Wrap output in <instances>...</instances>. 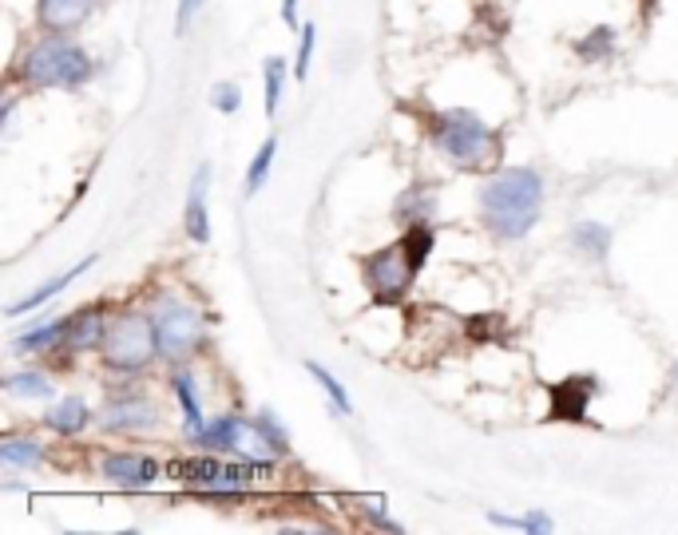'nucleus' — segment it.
I'll use <instances>...</instances> for the list:
<instances>
[{
	"label": "nucleus",
	"instance_id": "obj_1",
	"mask_svg": "<svg viewBox=\"0 0 678 535\" xmlns=\"http://www.w3.org/2000/svg\"><path fill=\"white\" fill-rule=\"evenodd\" d=\"M544 203V179L528 167H508L480 191V214L500 238H524Z\"/></svg>",
	"mask_w": 678,
	"mask_h": 535
},
{
	"label": "nucleus",
	"instance_id": "obj_2",
	"mask_svg": "<svg viewBox=\"0 0 678 535\" xmlns=\"http://www.w3.org/2000/svg\"><path fill=\"white\" fill-rule=\"evenodd\" d=\"M20 76L32 88H80L92 80V56L68 36H44L28 48Z\"/></svg>",
	"mask_w": 678,
	"mask_h": 535
},
{
	"label": "nucleus",
	"instance_id": "obj_3",
	"mask_svg": "<svg viewBox=\"0 0 678 535\" xmlns=\"http://www.w3.org/2000/svg\"><path fill=\"white\" fill-rule=\"evenodd\" d=\"M167 472H171L179 484H187V488H195V492H203V496H215V500H234L242 488H250V484H258V480L270 476V468H266L262 460H254V464H223V460H215V456L171 460Z\"/></svg>",
	"mask_w": 678,
	"mask_h": 535
},
{
	"label": "nucleus",
	"instance_id": "obj_4",
	"mask_svg": "<svg viewBox=\"0 0 678 535\" xmlns=\"http://www.w3.org/2000/svg\"><path fill=\"white\" fill-rule=\"evenodd\" d=\"M437 143L445 147L449 159H456V163L468 167V171L488 167V163L496 159V151H500L496 131H492L484 119H476L472 111H445L441 131H437Z\"/></svg>",
	"mask_w": 678,
	"mask_h": 535
},
{
	"label": "nucleus",
	"instance_id": "obj_5",
	"mask_svg": "<svg viewBox=\"0 0 678 535\" xmlns=\"http://www.w3.org/2000/svg\"><path fill=\"white\" fill-rule=\"evenodd\" d=\"M104 361L112 369H143L155 353H159V337H155V321L139 318V314H123L108 325L104 333Z\"/></svg>",
	"mask_w": 678,
	"mask_h": 535
},
{
	"label": "nucleus",
	"instance_id": "obj_6",
	"mask_svg": "<svg viewBox=\"0 0 678 535\" xmlns=\"http://www.w3.org/2000/svg\"><path fill=\"white\" fill-rule=\"evenodd\" d=\"M155 337H159V353L171 357V361H183L199 349V337H203V318L199 310H191L187 302H175V298H163L155 306Z\"/></svg>",
	"mask_w": 678,
	"mask_h": 535
},
{
	"label": "nucleus",
	"instance_id": "obj_7",
	"mask_svg": "<svg viewBox=\"0 0 678 535\" xmlns=\"http://www.w3.org/2000/svg\"><path fill=\"white\" fill-rule=\"evenodd\" d=\"M413 278H417V270H413V262H409V254H405L401 242L377 250V254L365 262V286H369V294H373L381 306L401 302V298L409 294Z\"/></svg>",
	"mask_w": 678,
	"mask_h": 535
},
{
	"label": "nucleus",
	"instance_id": "obj_8",
	"mask_svg": "<svg viewBox=\"0 0 678 535\" xmlns=\"http://www.w3.org/2000/svg\"><path fill=\"white\" fill-rule=\"evenodd\" d=\"M100 472L115 488H151L159 480V460L139 456V452H112V456H104Z\"/></svg>",
	"mask_w": 678,
	"mask_h": 535
},
{
	"label": "nucleus",
	"instance_id": "obj_9",
	"mask_svg": "<svg viewBox=\"0 0 678 535\" xmlns=\"http://www.w3.org/2000/svg\"><path fill=\"white\" fill-rule=\"evenodd\" d=\"M96 4L100 0H36V16L48 32H72L96 12Z\"/></svg>",
	"mask_w": 678,
	"mask_h": 535
},
{
	"label": "nucleus",
	"instance_id": "obj_10",
	"mask_svg": "<svg viewBox=\"0 0 678 535\" xmlns=\"http://www.w3.org/2000/svg\"><path fill=\"white\" fill-rule=\"evenodd\" d=\"M159 421L155 417V405L143 401V397H127V401H112L100 417V425L108 432H139V428H151Z\"/></svg>",
	"mask_w": 678,
	"mask_h": 535
},
{
	"label": "nucleus",
	"instance_id": "obj_11",
	"mask_svg": "<svg viewBox=\"0 0 678 535\" xmlns=\"http://www.w3.org/2000/svg\"><path fill=\"white\" fill-rule=\"evenodd\" d=\"M595 393V381L591 377H575L552 389V417L556 421H583L587 417V401Z\"/></svg>",
	"mask_w": 678,
	"mask_h": 535
},
{
	"label": "nucleus",
	"instance_id": "obj_12",
	"mask_svg": "<svg viewBox=\"0 0 678 535\" xmlns=\"http://www.w3.org/2000/svg\"><path fill=\"white\" fill-rule=\"evenodd\" d=\"M207 187H211V167L203 163L191 179V195H187V234L191 242H207L211 238V214H207Z\"/></svg>",
	"mask_w": 678,
	"mask_h": 535
},
{
	"label": "nucleus",
	"instance_id": "obj_13",
	"mask_svg": "<svg viewBox=\"0 0 678 535\" xmlns=\"http://www.w3.org/2000/svg\"><path fill=\"white\" fill-rule=\"evenodd\" d=\"M92 262H96V254H92V258H80V262H76L72 270H64L60 278H52V282H44V286H40L36 294H28V298H20V302H12V306H8V318H20V314H32L36 306H44V302H48V298H56L60 290H68V286H72V282H76V278H80V274H84V270H88Z\"/></svg>",
	"mask_w": 678,
	"mask_h": 535
},
{
	"label": "nucleus",
	"instance_id": "obj_14",
	"mask_svg": "<svg viewBox=\"0 0 678 535\" xmlns=\"http://www.w3.org/2000/svg\"><path fill=\"white\" fill-rule=\"evenodd\" d=\"M242 432H246V425L238 417H219L211 428L195 432V444L199 448H215V452H242Z\"/></svg>",
	"mask_w": 678,
	"mask_h": 535
},
{
	"label": "nucleus",
	"instance_id": "obj_15",
	"mask_svg": "<svg viewBox=\"0 0 678 535\" xmlns=\"http://www.w3.org/2000/svg\"><path fill=\"white\" fill-rule=\"evenodd\" d=\"M52 432H60V436H76L80 428H88L92 421V413H88V405L80 401V397H64L60 405H52V413L44 417Z\"/></svg>",
	"mask_w": 678,
	"mask_h": 535
},
{
	"label": "nucleus",
	"instance_id": "obj_16",
	"mask_svg": "<svg viewBox=\"0 0 678 535\" xmlns=\"http://www.w3.org/2000/svg\"><path fill=\"white\" fill-rule=\"evenodd\" d=\"M104 333H108L104 318H100L96 310H88V314H80L76 321H68V337H64V345H68V349H76V353H84V349L104 345Z\"/></svg>",
	"mask_w": 678,
	"mask_h": 535
},
{
	"label": "nucleus",
	"instance_id": "obj_17",
	"mask_svg": "<svg viewBox=\"0 0 678 535\" xmlns=\"http://www.w3.org/2000/svg\"><path fill=\"white\" fill-rule=\"evenodd\" d=\"M64 337H68V321L56 318L48 321V325H40V329L20 333V337H16V349H20V353H44V349H52V345L64 341Z\"/></svg>",
	"mask_w": 678,
	"mask_h": 535
},
{
	"label": "nucleus",
	"instance_id": "obj_18",
	"mask_svg": "<svg viewBox=\"0 0 678 535\" xmlns=\"http://www.w3.org/2000/svg\"><path fill=\"white\" fill-rule=\"evenodd\" d=\"M274 155H278V139H266V143L258 147V155H254L250 171H246V199H254V195L266 187V175H270V163H274Z\"/></svg>",
	"mask_w": 678,
	"mask_h": 535
},
{
	"label": "nucleus",
	"instance_id": "obj_19",
	"mask_svg": "<svg viewBox=\"0 0 678 535\" xmlns=\"http://www.w3.org/2000/svg\"><path fill=\"white\" fill-rule=\"evenodd\" d=\"M40 444L36 440H4L0 444V464L4 468H36L40 464Z\"/></svg>",
	"mask_w": 678,
	"mask_h": 535
},
{
	"label": "nucleus",
	"instance_id": "obj_20",
	"mask_svg": "<svg viewBox=\"0 0 678 535\" xmlns=\"http://www.w3.org/2000/svg\"><path fill=\"white\" fill-rule=\"evenodd\" d=\"M175 397H179V405H183V417H187V432L195 436L199 428H203V409H199V393H195V381L187 377V373H179L175 381Z\"/></svg>",
	"mask_w": 678,
	"mask_h": 535
},
{
	"label": "nucleus",
	"instance_id": "obj_21",
	"mask_svg": "<svg viewBox=\"0 0 678 535\" xmlns=\"http://www.w3.org/2000/svg\"><path fill=\"white\" fill-rule=\"evenodd\" d=\"M306 369H310V377H314V381L322 385V393L330 397L334 413H341V417H345V413H353V405H349V393L341 389V381L334 377V373H330V369H322L318 361H306Z\"/></svg>",
	"mask_w": 678,
	"mask_h": 535
},
{
	"label": "nucleus",
	"instance_id": "obj_22",
	"mask_svg": "<svg viewBox=\"0 0 678 535\" xmlns=\"http://www.w3.org/2000/svg\"><path fill=\"white\" fill-rule=\"evenodd\" d=\"M401 246H405V254H409V262H413V270L421 274V266H425V258L433 254V230L425 226V222H413V230L401 238Z\"/></svg>",
	"mask_w": 678,
	"mask_h": 535
},
{
	"label": "nucleus",
	"instance_id": "obj_23",
	"mask_svg": "<svg viewBox=\"0 0 678 535\" xmlns=\"http://www.w3.org/2000/svg\"><path fill=\"white\" fill-rule=\"evenodd\" d=\"M262 76H266V115H278L282 80H286V60H282V56H270V60L262 64Z\"/></svg>",
	"mask_w": 678,
	"mask_h": 535
},
{
	"label": "nucleus",
	"instance_id": "obj_24",
	"mask_svg": "<svg viewBox=\"0 0 678 535\" xmlns=\"http://www.w3.org/2000/svg\"><path fill=\"white\" fill-rule=\"evenodd\" d=\"M575 246H583L591 258H603L611 246V230L599 222H583V226H575Z\"/></svg>",
	"mask_w": 678,
	"mask_h": 535
},
{
	"label": "nucleus",
	"instance_id": "obj_25",
	"mask_svg": "<svg viewBox=\"0 0 678 535\" xmlns=\"http://www.w3.org/2000/svg\"><path fill=\"white\" fill-rule=\"evenodd\" d=\"M8 389L16 397H52V381L44 373H12L8 377Z\"/></svg>",
	"mask_w": 678,
	"mask_h": 535
},
{
	"label": "nucleus",
	"instance_id": "obj_26",
	"mask_svg": "<svg viewBox=\"0 0 678 535\" xmlns=\"http://www.w3.org/2000/svg\"><path fill=\"white\" fill-rule=\"evenodd\" d=\"M314 40H318V24H302V28H298V68H294V76H298V80H306V76H310Z\"/></svg>",
	"mask_w": 678,
	"mask_h": 535
},
{
	"label": "nucleus",
	"instance_id": "obj_27",
	"mask_svg": "<svg viewBox=\"0 0 678 535\" xmlns=\"http://www.w3.org/2000/svg\"><path fill=\"white\" fill-rule=\"evenodd\" d=\"M254 425H258V432L270 440V448H274V452H290V440H286V432L278 428V421H274V413H270V409H262V413L254 417Z\"/></svg>",
	"mask_w": 678,
	"mask_h": 535
},
{
	"label": "nucleus",
	"instance_id": "obj_28",
	"mask_svg": "<svg viewBox=\"0 0 678 535\" xmlns=\"http://www.w3.org/2000/svg\"><path fill=\"white\" fill-rule=\"evenodd\" d=\"M211 104L219 107V111H238L242 104V92H238V84H215V92H211Z\"/></svg>",
	"mask_w": 678,
	"mask_h": 535
},
{
	"label": "nucleus",
	"instance_id": "obj_29",
	"mask_svg": "<svg viewBox=\"0 0 678 535\" xmlns=\"http://www.w3.org/2000/svg\"><path fill=\"white\" fill-rule=\"evenodd\" d=\"M591 36H595V40H591V44H579V52H583V56H587V60H591V56H595V48H603V52H607V48H611V36H615V32H611V28H595V32H591Z\"/></svg>",
	"mask_w": 678,
	"mask_h": 535
},
{
	"label": "nucleus",
	"instance_id": "obj_30",
	"mask_svg": "<svg viewBox=\"0 0 678 535\" xmlns=\"http://www.w3.org/2000/svg\"><path fill=\"white\" fill-rule=\"evenodd\" d=\"M524 532H532V535L552 532V520H548L544 512H528V516H524Z\"/></svg>",
	"mask_w": 678,
	"mask_h": 535
},
{
	"label": "nucleus",
	"instance_id": "obj_31",
	"mask_svg": "<svg viewBox=\"0 0 678 535\" xmlns=\"http://www.w3.org/2000/svg\"><path fill=\"white\" fill-rule=\"evenodd\" d=\"M199 4H203V0H179V32L191 24V16L199 12Z\"/></svg>",
	"mask_w": 678,
	"mask_h": 535
},
{
	"label": "nucleus",
	"instance_id": "obj_32",
	"mask_svg": "<svg viewBox=\"0 0 678 535\" xmlns=\"http://www.w3.org/2000/svg\"><path fill=\"white\" fill-rule=\"evenodd\" d=\"M381 512H385V508H381ZM381 512L373 508V512H369V520H373L377 528H385V532H401V524H393V520H389V516H381Z\"/></svg>",
	"mask_w": 678,
	"mask_h": 535
},
{
	"label": "nucleus",
	"instance_id": "obj_33",
	"mask_svg": "<svg viewBox=\"0 0 678 535\" xmlns=\"http://www.w3.org/2000/svg\"><path fill=\"white\" fill-rule=\"evenodd\" d=\"M282 20L290 28H298V0H282Z\"/></svg>",
	"mask_w": 678,
	"mask_h": 535
},
{
	"label": "nucleus",
	"instance_id": "obj_34",
	"mask_svg": "<svg viewBox=\"0 0 678 535\" xmlns=\"http://www.w3.org/2000/svg\"><path fill=\"white\" fill-rule=\"evenodd\" d=\"M675 377H678V369H675Z\"/></svg>",
	"mask_w": 678,
	"mask_h": 535
}]
</instances>
